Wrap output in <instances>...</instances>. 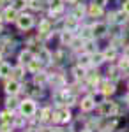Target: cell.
I'll list each match as a JSON object with an SVG mask.
<instances>
[{
	"label": "cell",
	"instance_id": "cell-29",
	"mask_svg": "<svg viewBox=\"0 0 129 132\" xmlns=\"http://www.w3.org/2000/svg\"><path fill=\"white\" fill-rule=\"evenodd\" d=\"M126 21H127V14H126L124 11H120V12H117V14H115V23L122 25V23H126Z\"/></svg>",
	"mask_w": 129,
	"mask_h": 132
},
{
	"label": "cell",
	"instance_id": "cell-6",
	"mask_svg": "<svg viewBox=\"0 0 129 132\" xmlns=\"http://www.w3.org/2000/svg\"><path fill=\"white\" fill-rule=\"evenodd\" d=\"M80 108H81V111H85V113L92 111V109L96 108V101H94V97H92V95H87V97L81 101Z\"/></svg>",
	"mask_w": 129,
	"mask_h": 132
},
{
	"label": "cell",
	"instance_id": "cell-40",
	"mask_svg": "<svg viewBox=\"0 0 129 132\" xmlns=\"http://www.w3.org/2000/svg\"><path fill=\"white\" fill-rule=\"evenodd\" d=\"M0 62H2V51H0Z\"/></svg>",
	"mask_w": 129,
	"mask_h": 132
},
{
	"label": "cell",
	"instance_id": "cell-36",
	"mask_svg": "<svg viewBox=\"0 0 129 132\" xmlns=\"http://www.w3.org/2000/svg\"><path fill=\"white\" fill-rule=\"evenodd\" d=\"M94 4H97V5H101V7H104V5L108 4V0H94Z\"/></svg>",
	"mask_w": 129,
	"mask_h": 132
},
{
	"label": "cell",
	"instance_id": "cell-2",
	"mask_svg": "<svg viewBox=\"0 0 129 132\" xmlns=\"http://www.w3.org/2000/svg\"><path fill=\"white\" fill-rule=\"evenodd\" d=\"M16 25H18L20 30H25V32L30 30L34 27V16L32 14H20L18 20H16Z\"/></svg>",
	"mask_w": 129,
	"mask_h": 132
},
{
	"label": "cell",
	"instance_id": "cell-13",
	"mask_svg": "<svg viewBox=\"0 0 129 132\" xmlns=\"http://www.w3.org/2000/svg\"><path fill=\"white\" fill-rule=\"evenodd\" d=\"M62 2H64V0H50V11L53 14L62 12V9H64V4H62Z\"/></svg>",
	"mask_w": 129,
	"mask_h": 132
},
{
	"label": "cell",
	"instance_id": "cell-27",
	"mask_svg": "<svg viewBox=\"0 0 129 132\" xmlns=\"http://www.w3.org/2000/svg\"><path fill=\"white\" fill-rule=\"evenodd\" d=\"M103 55H104V58H106V60H115V56H117V50H115V46L108 48Z\"/></svg>",
	"mask_w": 129,
	"mask_h": 132
},
{
	"label": "cell",
	"instance_id": "cell-20",
	"mask_svg": "<svg viewBox=\"0 0 129 132\" xmlns=\"http://www.w3.org/2000/svg\"><path fill=\"white\" fill-rule=\"evenodd\" d=\"M76 27H78V20H76L74 16H71V18L66 20V30L74 32V30H76Z\"/></svg>",
	"mask_w": 129,
	"mask_h": 132
},
{
	"label": "cell",
	"instance_id": "cell-16",
	"mask_svg": "<svg viewBox=\"0 0 129 132\" xmlns=\"http://www.w3.org/2000/svg\"><path fill=\"white\" fill-rule=\"evenodd\" d=\"M32 58H34V53H32L30 50H25V51L20 53V63H28Z\"/></svg>",
	"mask_w": 129,
	"mask_h": 132
},
{
	"label": "cell",
	"instance_id": "cell-1",
	"mask_svg": "<svg viewBox=\"0 0 129 132\" xmlns=\"http://www.w3.org/2000/svg\"><path fill=\"white\" fill-rule=\"evenodd\" d=\"M20 113H21V116H25V118H30V116H34L35 114V102L32 101V99H25V101H21L20 102Z\"/></svg>",
	"mask_w": 129,
	"mask_h": 132
},
{
	"label": "cell",
	"instance_id": "cell-8",
	"mask_svg": "<svg viewBox=\"0 0 129 132\" xmlns=\"http://www.w3.org/2000/svg\"><path fill=\"white\" fill-rule=\"evenodd\" d=\"M57 116H59V122L60 123H69L71 118H73V114H71V111L67 109V108L59 109V111H57Z\"/></svg>",
	"mask_w": 129,
	"mask_h": 132
},
{
	"label": "cell",
	"instance_id": "cell-19",
	"mask_svg": "<svg viewBox=\"0 0 129 132\" xmlns=\"http://www.w3.org/2000/svg\"><path fill=\"white\" fill-rule=\"evenodd\" d=\"M80 37H81L83 41L94 39V35H92V27H83V28H81V32H80Z\"/></svg>",
	"mask_w": 129,
	"mask_h": 132
},
{
	"label": "cell",
	"instance_id": "cell-39",
	"mask_svg": "<svg viewBox=\"0 0 129 132\" xmlns=\"http://www.w3.org/2000/svg\"><path fill=\"white\" fill-rule=\"evenodd\" d=\"M81 132H92V130H90V129H85V130H81Z\"/></svg>",
	"mask_w": 129,
	"mask_h": 132
},
{
	"label": "cell",
	"instance_id": "cell-26",
	"mask_svg": "<svg viewBox=\"0 0 129 132\" xmlns=\"http://www.w3.org/2000/svg\"><path fill=\"white\" fill-rule=\"evenodd\" d=\"M73 72H74L76 79H83V78L87 76V71H85V67H81V65H78V67H74V69H73Z\"/></svg>",
	"mask_w": 129,
	"mask_h": 132
},
{
	"label": "cell",
	"instance_id": "cell-30",
	"mask_svg": "<svg viewBox=\"0 0 129 132\" xmlns=\"http://www.w3.org/2000/svg\"><path fill=\"white\" fill-rule=\"evenodd\" d=\"M83 14H85V7L83 5H76V9L73 11V16L76 20H80V18H83Z\"/></svg>",
	"mask_w": 129,
	"mask_h": 132
},
{
	"label": "cell",
	"instance_id": "cell-7",
	"mask_svg": "<svg viewBox=\"0 0 129 132\" xmlns=\"http://www.w3.org/2000/svg\"><path fill=\"white\" fill-rule=\"evenodd\" d=\"M37 58L41 60V63H42V65H48V63H51V60H53V55H51V53L46 50V48H41V50H39V55H37Z\"/></svg>",
	"mask_w": 129,
	"mask_h": 132
},
{
	"label": "cell",
	"instance_id": "cell-3",
	"mask_svg": "<svg viewBox=\"0 0 129 132\" xmlns=\"http://www.w3.org/2000/svg\"><path fill=\"white\" fill-rule=\"evenodd\" d=\"M99 114H101V116H113V114H117V104H115V102H111V101L101 102Z\"/></svg>",
	"mask_w": 129,
	"mask_h": 132
},
{
	"label": "cell",
	"instance_id": "cell-14",
	"mask_svg": "<svg viewBox=\"0 0 129 132\" xmlns=\"http://www.w3.org/2000/svg\"><path fill=\"white\" fill-rule=\"evenodd\" d=\"M53 116H55V113L51 111L50 108H44V109L41 111V118H39V120H41V122H50V120L53 122Z\"/></svg>",
	"mask_w": 129,
	"mask_h": 132
},
{
	"label": "cell",
	"instance_id": "cell-24",
	"mask_svg": "<svg viewBox=\"0 0 129 132\" xmlns=\"http://www.w3.org/2000/svg\"><path fill=\"white\" fill-rule=\"evenodd\" d=\"M0 120H2L4 123H11V122H12V109L2 111V113H0Z\"/></svg>",
	"mask_w": 129,
	"mask_h": 132
},
{
	"label": "cell",
	"instance_id": "cell-34",
	"mask_svg": "<svg viewBox=\"0 0 129 132\" xmlns=\"http://www.w3.org/2000/svg\"><path fill=\"white\" fill-rule=\"evenodd\" d=\"M28 5L32 7V9L39 11L41 9V0H28Z\"/></svg>",
	"mask_w": 129,
	"mask_h": 132
},
{
	"label": "cell",
	"instance_id": "cell-31",
	"mask_svg": "<svg viewBox=\"0 0 129 132\" xmlns=\"http://www.w3.org/2000/svg\"><path fill=\"white\" fill-rule=\"evenodd\" d=\"M85 51H87V53H90V55H92L94 51H97V46L94 48V41H92V39L85 41Z\"/></svg>",
	"mask_w": 129,
	"mask_h": 132
},
{
	"label": "cell",
	"instance_id": "cell-28",
	"mask_svg": "<svg viewBox=\"0 0 129 132\" xmlns=\"http://www.w3.org/2000/svg\"><path fill=\"white\" fill-rule=\"evenodd\" d=\"M12 76H14V79H18V78H23V76H25V71H23V63H20L18 67H14V69H12Z\"/></svg>",
	"mask_w": 129,
	"mask_h": 132
},
{
	"label": "cell",
	"instance_id": "cell-35",
	"mask_svg": "<svg viewBox=\"0 0 129 132\" xmlns=\"http://www.w3.org/2000/svg\"><path fill=\"white\" fill-rule=\"evenodd\" d=\"M122 11H124V12H126V14L129 16V0H126V2H124V5H122Z\"/></svg>",
	"mask_w": 129,
	"mask_h": 132
},
{
	"label": "cell",
	"instance_id": "cell-23",
	"mask_svg": "<svg viewBox=\"0 0 129 132\" xmlns=\"http://www.w3.org/2000/svg\"><path fill=\"white\" fill-rule=\"evenodd\" d=\"M60 41H62V44H71V41H73V32L71 30H62Z\"/></svg>",
	"mask_w": 129,
	"mask_h": 132
},
{
	"label": "cell",
	"instance_id": "cell-33",
	"mask_svg": "<svg viewBox=\"0 0 129 132\" xmlns=\"http://www.w3.org/2000/svg\"><path fill=\"white\" fill-rule=\"evenodd\" d=\"M127 67H129V56H124V58L119 62V69L120 71H126Z\"/></svg>",
	"mask_w": 129,
	"mask_h": 132
},
{
	"label": "cell",
	"instance_id": "cell-22",
	"mask_svg": "<svg viewBox=\"0 0 129 132\" xmlns=\"http://www.w3.org/2000/svg\"><path fill=\"white\" fill-rule=\"evenodd\" d=\"M11 5L14 7L16 11H21L28 5V0H11Z\"/></svg>",
	"mask_w": 129,
	"mask_h": 132
},
{
	"label": "cell",
	"instance_id": "cell-21",
	"mask_svg": "<svg viewBox=\"0 0 129 132\" xmlns=\"http://www.w3.org/2000/svg\"><path fill=\"white\" fill-rule=\"evenodd\" d=\"M46 81H48V74L46 72H42V71L35 72V78H34V83L35 85H42V83H46Z\"/></svg>",
	"mask_w": 129,
	"mask_h": 132
},
{
	"label": "cell",
	"instance_id": "cell-12",
	"mask_svg": "<svg viewBox=\"0 0 129 132\" xmlns=\"http://www.w3.org/2000/svg\"><path fill=\"white\" fill-rule=\"evenodd\" d=\"M27 65H28V71L32 72V74L39 72V71H41V67H42V63H41V60H39V58H35V56H34V58H32V60H30L28 63H27Z\"/></svg>",
	"mask_w": 129,
	"mask_h": 132
},
{
	"label": "cell",
	"instance_id": "cell-25",
	"mask_svg": "<svg viewBox=\"0 0 129 132\" xmlns=\"http://www.w3.org/2000/svg\"><path fill=\"white\" fill-rule=\"evenodd\" d=\"M104 60H106V58H104L103 53H97V51L92 53V65H99V63H103Z\"/></svg>",
	"mask_w": 129,
	"mask_h": 132
},
{
	"label": "cell",
	"instance_id": "cell-4",
	"mask_svg": "<svg viewBox=\"0 0 129 132\" xmlns=\"http://www.w3.org/2000/svg\"><path fill=\"white\" fill-rule=\"evenodd\" d=\"M21 90V85L18 79H9V81L5 83V92H7V95H18Z\"/></svg>",
	"mask_w": 129,
	"mask_h": 132
},
{
	"label": "cell",
	"instance_id": "cell-11",
	"mask_svg": "<svg viewBox=\"0 0 129 132\" xmlns=\"http://www.w3.org/2000/svg\"><path fill=\"white\" fill-rule=\"evenodd\" d=\"M12 76V67L5 62H0V78H11Z\"/></svg>",
	"mask_w": 129,
	"mask_h": 132
},
{
	"label": "cell",
	"instance_id": "cell-32",
	"mask_svg": "<svg viewBox=\"0 0 129 132\" xmlns=\"http://www.w3.org/2000/svg\"><path fill=\"white\" fill-rule=\"evenodd\" d=\"M16 99H14V95H9L7 97V101H5V104H7V109H14L16 108Z\"/></svg>",
	"mask_w": 129,
	"mask_h": 132
},
{
	"label": "cell",
	"instance_id": "cell-37",
	"mask_svg": "<svg viewBox=\"0 0 129 132\" xmlns=\"http://www.w3.org/2000/svg\"><path fill=\"white\" fill-rule=\"evenodd\" d=\"M126 102H127V104H129V93H127V95H126Z\"/></svg>",
	"mask_w": 129,
	"mask_h": 132
},
{
	"label": "cell",
	"instance_id": "cell-9",
	"mask_svg": "<svg viewBox=\"0 0 129 132\" xmlns=\"http://www.w3.org/2000/svg\"><path fill=\"white\" fill-rule=\"evenodd\" d=\"M101 93L103 95H111V93H115V81H104L103 85H101Z\"/></svg>",
	"mask_w": 129,
	"mask_h": 132
},
{
	"label": "cell",
	"instance_id": "cell-10",
	"mask_svg": "<svg viewBox=\"0 0 129 132\" xmlns=\"http://www.w3.org/2000/svg\"><path fill=\"white\" fill-rule=\"evenodd\" d=\"M18 16H20V14H18V11L14 9L12 5L4 11V20H5V21H16V20H18Z\"/></svg>",
	"mask_w": 129,
	"mask_h": 132
},
{
	"label": "cell",
	"instance_id": "cell-15",
	"mask_svg": "<svg viewBox=\"0 0 129 132\" xmlns=\"http://www.w3.org/2000/svg\"><path fill=\"white\" fill-rule=\"evenodd\" d=\"M80 65L85 67V69H87L89 65H92V55H90V53H83V55L80 56Z\"/></svg>",
	"mask_w": 129,
	"mask_h": 132
},
{
	"label": "cell",
	"instance_id": "cell-17",
	"mask_svg": "<svg viewBox=\"0 0 129 132\" xmlns=\"http://www.w3.org/2000/svg\"><path fill=\"white\" fill-rule=\"evenodd\" d=\"M89 14H90V16H94V18H96V16H101V14H103V7L92 2L90 7H89Z\"/></svg>",
	"mask_w": 129,
	"mask_h": 132
},
{
	"label": "cell",
	"instance_id": "cell-5",
	"mask_svg": "<svg viewBox=\"0 0 129 132\" xmlns=\"http://www.w3.org/2000/svg\"><path fill=\"white\" fill-rule=\"evenodd\" d=\"M108 32V25L106 23H94L92 25V35L94 37H103Z\"/></svg>",
	"mask_w": 129,
	"mask_h": 132
},
{
	"label": "cell",
	"instance_id": "cell-18",
	"mask_svg": "<svg viewBox=\"0 0 129 132\" xmlns=\"http://www.w3.org/2000/svg\"><path fill=\"white\" fill-rule=\"evenodd\" d=\"M51 32V25H50V21H41L39 23V34L41 35H48V34H50Z\"/></svg>",
	"mask_w": 129,
	"mask_h": 132
},
{
	"label": "cell",
	"instance_id": "cell-38",
	"mask_svg": "<svg viewBox=\"0 0 129 132\" xmlns=\"http://www.w3.org/2000/svg\"><path fill=\"white\" fill-rule=\"evenodd\" d=\"M5 2H11V0H0V4H5Z\"/></svg>",
	"mask_w": 129,
	"mask_h": 132
}]
</instances>
